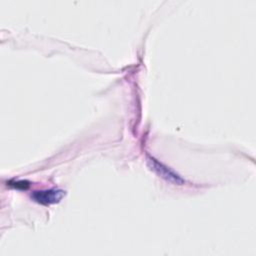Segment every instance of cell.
I'll use <instances>...</instances> for the list:
<instances>
[{
	"instance_id": "1",
	"label": "cell",
	"mask_w": 256,
	"mask_h": 256,
	"mask_svg": "<svg viewBox=\"0 0 256 256\" xmlns=\"http://www.w3.org/2000/svg\"><path fill=\"white\" fill-rule=\"evenodd\" d=\"M65 195V191L61 189H48L36 191L32 194V198L37 203L43 205H50L59 202L63 196Z\"/></svg>"
},
{
	"instance_id": "2",
	"label": "cell",
	"mask_w": 256,
	"mask_h": 256,
	"mask_svg": "<svg viewBox=\"0 0 256 256\" xmlns=\"http://www.w3.org/2000/svg\"><path fill=\"white\" fill-rule=\"evenodd\" d=\"M148 162L150 163V167L151 169H153L156 173H158L161 177L165 178L166 180L170 181V182H174L176 184H180L183 182V180L176 175L175 173H173V171H171L170 169H168L166 166H164L163 164H161L160 162H158L156 159L154 158H149Z\"/></svg>"
},
{
	"instance_id": "3",
	"label": "cell",
	"mask_w": 256,
	"mask_h": 256,
	"mask_svg": "<svg viewBox=\"0 0 256 256\" xmlns=\"http://www.w3.org/2000/svg\"><path fill=\"white\" fill-rule=\"evenodd\" d=\"M14 184L16 188H21V189H26L29 186V184L26 181H16L14 182Z\"/></svg>"
}]
</instances>
